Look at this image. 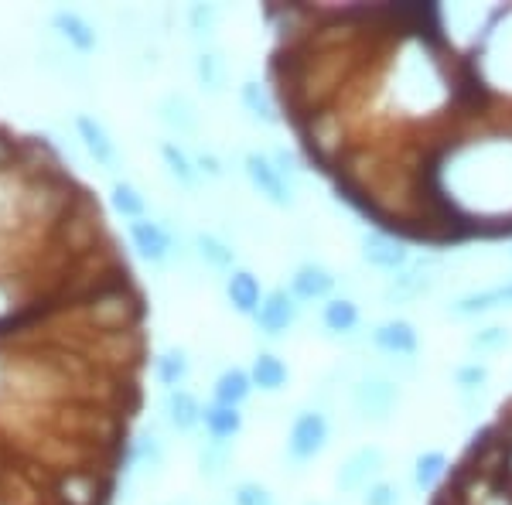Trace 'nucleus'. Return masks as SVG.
<instances>
[{
    "label": "nucleus",
    "mask_w": 512,
    "mask_h": 505,
    "mask_svg": "<svg viewBox=\"0 0 512 505\" xmlns=\"http://www.w3.org/2000/svg\"><path fill=\"white\" fill-rule=\"evenodd\" d=\"M267 86L304 164L373 229L431 250L512 239V52L489 7L458 45L444 4H270Z\"/></svg>",
    "instance_id": "1"
},
{
    "label": "nucleus",
    "mask_w": 512,
    "mask_h": 505,
    "mask_svg": "<svg viewBox=\"0 0 512 505\" xmlns=\"http://www.w3.org/2000/svg\"><path fill=\"white\" fill-rule=\"evenodd\" d=\"M349 403L355 417L366 424H390V417L400 407V379L386 372H366L349 389Z\"/></svg>",
    "instance_id": "2"
},
{
    "label": "nucleus",
    "mask_w": 512,
    "mask_h": 505,
    "mask_svg": "<svg viewBox=\"0 0 512 505\" xmlns=\"http://www.w3.org/2000/svg\"><path fill=\"white\" fill-rule=\"evenodd\" d=\"M332 441V424L321 410H301L287 430V458L294 465H308Z\"/></svg>",
    "instance_id": "3"
},
{
    "label": "nucleus",
    "mask_w": 512,
    "mask_h": 505,
    "mask_svg": "<svg viewBox=\"0 0 512 505\" xmlns=\"http://www.w3.org/2000/svg\"><path fill=\"white\" fill-rule=\"evenodd\" d=\"M383 468H386V451H383V447H379V444H362V447H355L342 465H338L335 488L342 495H362L369 485L379 482Z\"/></svg>",
    "instance_id": "4"
},
{
    "label": "nucleus",
    "mask_w": 512,
    "mask_h": 505,
    "mask_svg": "<svg viewBox=\"0 0 512 505\" xmlns=\"http://www.w3.org/2000/svg\"><path fill=\"white\" fill-rule=\"evenodd\" d=\"M243 171H246V178H250V185L260 192L263 202H270L274 209H291L294 205V185L280 175L270 154L246 151L243 154Z\"/></svg>",
    "instance_id": "5"
},
{
    "label": "nucleus",
    "mask_w": 512,
    "mask_h": 505,
    "mask_svg": "<svg viewBox=\"0 0 512 505\" xmlns=\"http://www.w3.org/2000/svg\"><path fill=\"white\" fill-rule=\"evenodd\" d=\"M437 273H441V256H434V253L420 256V260L410 263L403 273H396V277L386 280L383 301L386 304H410V301H417V297L431 294V287L437 284Z\"/></svg>",
    "instance_id": "6"
},
{
    "label": "nucleus",
    "mask_w": 512,
    "mask_h": 505,
    "mask_svg": "<svg viewBox=\"0 0 512 505\" xmlns=\"http://www.w3.org/2000/svg\"><path fill=\"white\" fill-rule=\"evenodd\" d=\"M359 253H362V260H366L369 267L379 270V273H390V277L403 273V270L410 267V263H414V250H410L403 239L386 236V233H379V229H369V233H362Z\"/></svg>",
    "instance_id": "7"
},
{
    "label": "nucleus",
    "mask_w": 512,
    "mask_h": 505,
    "mask_svg": "<svg viewBox=\"0 0 512 505\" xmlns=\"http://www.w3.org/2000/svg\"><path fill=\"white\" fill-rule=\"evenodd\" d=\"M297 314H301V304L294 301V294L287 287H274V291H267V297H263L253 321L263 338H284L297 325Z\"/></svg>",
    "instance_id": "8"
},
{
    "label": "nucleus",
    "mask_w": 512,
    "mask_h": 505,
    "mask_svg": "<svg viewBox=\"0 0 512 505\" xmlns=\"http://www.w3.org/2000/svg\"><path fill=\"white\" fill-rule=\"evenodd\" d=\"M369 342H373V349L393 355V359H414L420 352V331L407 318H386L369 331Z\"/></svg>",
    "instance_id": "9"
},
{
    "label": "nucleus",
    "mask_w": 512,
    "mask_h": 505,
    "mask_svg": "<svg viewBox=\"0 0 512 505\" xmlns=\"http://www.w3.org/2000/svg\"><path fill=\"white\" fill-rule=\"evenodd\" d=\"M335 284H338V277L325 267V263L308 260V263H301V267L291 273V280H287V291L294 294L297 304H318V301H332Z\"/></svg>",
    "instance_id": "10"
},
{
    "label": "nucleus",
    "mask_w": 512,
    "mask_h": 505,
    "mask_svg": "<svg viewBox=\"0 0 512 505\" xmlns=\"http://www.w3.org/2000/svg\"><path fill=\"white\" fill-rule=\"evenodd\" d=\"M502 308H512V280H502V284H492V287H482V291H468L461 297H454L448 304V314L458 321H472V318H482V314H492V311H502Z\"/></svg>",
    "instance_id": "11"
},
{
    "label": "nucleus",
    "mask_w": 512,
    "mask_h": 505,
    "mask_svg": "<svg viewBox=\"0 0 512 505\" xmlns=\"http://www.w3.org/2000/svg\"><path fill=\"white\" fill-rule=\"evenodd\" d=\"M127 236H130V246H134L147 263H154V267L168 263L171 253H175V236H171L161 222H154L151 215L137 222H127Z\"/></svg>",
    "instance_id": "12"
},
{
    "label": "nucleus",
    "mask_w": 512,
    "mask_h": 505,
    "mask_svg": "<svg viewBox=\"0 0 512 505\" xmlns=\"http://www.w3.org/2000/svg\"><path fill=\"white\" fill-rule=\"evenodd\" d=\"M72 127H76V137L82 140L86 154L96 161V168H103V171H117L120 168L117 140L110 137V130H106L96 117H89V113H76Z\"/></svg>",
    "instance_id": "13"
},
{
    "label": "nucleus",
    "mask_w": 512,
    "mask_h": 505,
    "mask_svg": "<svg viewBox=\"0 0 512 505\" xmlns=\"http://www.w3.org/2000/svg\"><path fill=\"white\" fill-rule=\"evenodd\" d=\"M158 120L164 130H171V134L178 137H198V130H202V117H198V106L188 99L185 93H168L158 103Z\"/></svg>",
    "instance_id": "14"
},
{
    "label": "nucleus",
    "mask_w": 512,
    "mask_h": 505,
    "mask_svg": "<svg viewBox=\"0 0 512 505\" xmlns=\"http://www.w3.org/2000/svg\"><path fill=\"white\" fill-rule=\"evenodd\" d=\"M202 403H198V396L192 389H168V393L161 396V413L164 420H168L171 430H178V434H192V430L202 424Z\"/></svg>",
    "instance_id": "15"
},
{
    "label": "nucleus",
    "mask_w": 512,
    "mask_h": 505,
    "mask_svg": "<svg viewBox=\"0 0 512 505\" xmlns=\"http://www.w3.org/2000/svg\"><path fill=\"white\" fill-rule=\"evenodd\" d=\"M451 465L454 461L448 458V451H441V447H427V451H420L414 458V471H410L414 488L420 495H434L437 488L448 482Z\"/></svg>",
    "instance_id": "16"
},
{
    "label": "nucleus",
    "mask_w": 512,
    "mask_h": 505,
    "mask_svg": "<svg viewBox=\"0 0 512 505\" xmlns=\"http://www.w3.org/2000/svg\"><path fill=\"white\" fill-rule=\"evenodd\" d=\"M239 103H243V110L250 113V120L263 123V127H277V123H284L280 117V106L274 93H270L267 82L260 79H246L243 86H239Z\"/></svg>",
    "instance_id": "17"
},
{
    "label": "nucleus",
    "mask_w": 512,
    "mask_h": 505,
    "mask_svg": "<svg viewBox=\"0 0 512 505\" xmlns=\"http://www.w3.org/2000/svg\"><path fill=\"white\" fill-rule=\"evenodd\" d=\"M226 297L229 304H233L236 314H246V318H253L256 311H260L263 297H267V291L260 287V277H256L253 270H233L226 277Z\"/></svg>",
    "instance_id": "18"
},
{
    "label": "nucleus",
    "mask_w": 512,
    "mask_h": 505,
    "mask_svg": "<svg viewBox=\"0 0 512 505\" xmlns=\"http://www.w3.org/2000/svg\"><path fill=\"white\" fill-rule=\"evenodd\" d=\"M52 28L59 31V38H62L69 48H76L79 55L96 52L99 35H96L93 24H89L86 18H82L79 11H69V7H62V11H55V14H52Z\"/></svg>",
    "instance_id": "19"
},
{
    "label": "nucleus",
    "mask_w": 512,
    "mask_h": 505,
    "mask_svg": "<svg viewBox=\"0 0 512 505\" xmlns=\"http://www.w3.org/2000/svg\"><path fill=\"white\" fill-rule=\"evenodd\" d=\"M195 82L202 86V93H209V96H219L222 89H226L229 62H226V55H222L219 48H212V45L198 48V55H195Z\"/></svg>",
    "instance_id": "20"
},
{
    "label": "nucleus",
    "mask_w": 512,
    "mask_h": 505,
    "mask_svg": "<svg viewBox=\"0 0 512 505\" xmlns=\"http://www.w3.org/2000/svg\"><path fill=\"white\" fill-rule=\"evenodd\" d=\"M253 379H250V369H222L212 383V403H222V407H243L246 400L253 396Z\"/></svg>",
    "instance_id": "21"
},
{
    "label": "nucleus",
    "mask_w": 512,
    "mask_h": 505,
    "mask_svg": "<svg viewBox=\"0 0 512 505\" xmlns=\"http://www.w3.org/2000/svg\"><path fill=\"white\" fill-rule=\"evenodd\" d=\"M168 461V447H164V437L158 430H147L137 441H130V461H127V475H137V471H158Z\"/></svg>",
    "instance_id": "22"
},
{
    "label": "nucleus",
    "mask_w": 512,
    "mask_h": 505,
    "mask_svg": "<svg viewBox=\"0 0 512 505\" xmlns=\"http://www.w3.org/2000/svg\"><path fill=\"white\" fill-rule=\"evenodd\" d=\"M202 424H205L209 441L229 444V441H236V437L243 434V413H239L236 407H222V403H205Z\"/></svg>",
    "instance_id": "23"
},
{
    "label": "nucleus",
    "mask_w": 512,
    "mask_h": 505,
    "mask_svg": "<svg viewBox=\"0 0 512 505\" xmlns=\"http://www.w3.org/2000/svg\"><path fill=\"white\" fill-rule=\"evenodd\" d=\"M158 154H161L164 168H168V175L175 178L181 188L195 192L198 181H202V175H198V168H195V157L188 154L185 147L178 144V140H161V144H158Z\"/></svg>",
    "instance_id": "24"
},
{
    "label": "nucleus",
    "mask_w": 512,
    "mask_h": 505,
    "mask_svg": "<svg viewBox=\"0 0 512 505\" xmlns=\"http://www.w3.org/2000/svg\"><path fill=\"white\" fill-rule=\"evenodd\" d=\"M250 379H253V386L260 389V393H280V389L291 383V369H287V362L280 359V355L260 352L253 359V366H250Z\"/></svg>",
    "instance_id": "25"
},
{
    "label": "nucleus",
    "mask_w": 512,
    "mask_h": 505,
    "mask_svg": "<svg viewBox=\"0 0 512 505\" xmlns=\"http://www.w3.org/2000/svg\"><path fill=\"white\" fill-rule=\"evenodd\" d=\"M362 314H359V304L352 297H332V301L321 304V328L328 335H352L359 328Z\"/></svg>",
    "instance_id": "26"
},
{
    "label": "nucleus",
    "mask_w": 512,
    "mask_h": 505,
    "mask_svg": "<svg viewBox=\"0 0 512 505\" xmlns=\"http://www.w3.org/2000/svg\"><path fill=\"white\" fill-rule=\"evenodd\" d=\"M188 376H192V359H188L185 349H164L154 359V379H158V386H164V393L181 389Z\"/></svg>",
    "instance_id": "27"
},
{
    "label": "nucleus",
    "mask_w": 512,
    "mask_h": 505,
    "mask_svg": "<svg viewBox=\"0 0 512 505\" xmlns=\"http://www.w3.org/2000/svg\"><path fill=\"white\" fill-rule=\"evenodd\" d=\"M195 253L205 267L219 270V273H233L236 267V250L216 233H195Z\"/></svg>",
    "instance_id": "28"
},
{
    "label": "nucleus",
    "mask_w": 512,
    "mask_h": 505,
    "mask_svg": "<svg viewBox=\"0 0 512 505\" xmlns=\"http://www.w3.org/2000/svg\"><path fill=\"white\" fill-rule=\"evenodd\" d=\"M468 352L475 355V359H485V355H499L506 352L512 345V328L509 325H485V328H475L472 335H468Z\"/></svg>",
    "instance_id": "29"
},
{
    "label": "nucleus",
    "mask_w": 512,
    "mask_h": 505,
    "mask_svg": "<svg viewBox=\"0 0 512 505\" xmlns=\"http://www.w3.org/2000/svg\"><path fill=\"white\" fill-rule=\"evenodd\" d=\"M110 202H113V209H117L127 222L147 219V198L140 195V188L130 185V181H113Z\"/></svg>",
    "instance_id": "30"
},
{
    "label": "nucleus",
    "mask_w": 512,
    "mask_h": 505,
    "mask_svg": "<svg viewBox=\"0 0 512 505\" xmlns=\"http://www.w3.org/2000/svg\"><path fill=\"white\" fill-rule=\"evenodd\" d=\"M229 468H233V451H229V444L209 441L198 451V471H202V478H209V482L222 478Z\"/></svg>",
    "instance_id": "31"
},
{
    "label": "nucleus",
    "mask_w": 512,
    "mask_h": 505,
    "mask_svg": "<svg viewBox=\"0 0 512 505\" xmlns=\"http://www.w3.org/2000/svg\"><path fill=\"white\" fill-rule=\"evenodd\" d=\"M489 379H492V369L485 366L482 359L461 362V366L454 369V386H458L461 396H478L485 386H489Z\"/></svg>",
    "instance_id": "32"
},
{
    "label": "nucleus",
    "mask_w": 512,
    "mask_h": 505,
    "mask_svg": "<svg viewBox=\"0 0 512 505\" xmlns=\"http://www.w3.org/2000/svg\"><path fill=\"white\" fill-rule=\"evenodd\" d=\"M185 18H188V31H192L198 41H209L212 35H216L222 11L216 4H192Z\"/></svg>",
    "instance_id": "33"
},
{
    "label": "nucleus",
    "mask_w": 512,
    "mask_h": 505,
    "mask_svg": "<svg viewBox=\"0 0 512 505\" xmlns=\"http://www.w3.org/2000/svg\"><path fill=\"white\" fill-rule=\"evenodd\" d=\"M403 502V488L400 482H390V478H379L359 495V505H400Z\"/></svg>",
    "instance_id": "34"
},
{
    "label": "nucleus",
    "mask_w": 512,
    "mask_h": 505,
    "mask_svg": "<svg viewBox=\"0 0 512 505\" xmlns=\"http://www.w3.org/2000/svg\"><path fill=\"white\" fill-rule=\"evenodd\" d=\"M233 505H277V499L267 485L250 482V478H246V482H239L233 488Z\"/></svg>",
    "instance_id": "35"
},
{
    "label": "nucleus",
    "mask_w": 512,
    "mask_h": 505,
    "mask_svg": "<svg viewBox=\"0 0 512 505\" xmlns=\"http://www.w3.org/2000/svg\"><path fill=\"white\" fill-rule=\"evenodd\" d=\"M270 157H274L277 171H280V175H284L287 181H291V185H297V178H301V175H304V168H308V164H304L294 151H287V147H277V151L270 154Z\"/></svg>",
    "instance_id": "36"
},
{
    "label": "nucleus",
    "mask_w": 512,
    "mask_h": 505,
    "mask_svg": "<svg viewBox=\"0 0 512 505\" xmlns=\"http://www.w3.org/2000/svg\"><path fill=\"white\" fill-rule=\"evenodd\" d=\"M195 168H198V175L202 178H222L226 175V168H222V161L212 151H202V154H195Z\"/></svg>",
    "instance_id": "37"
},
{
    "label": "nucleus",
    "mask_w": 512,
    "mask_h": 505,
    "mask_svg": "<svg viewBox=\"0 0 512 505\" xmlns=\"http://www.w3.org/2000/svg\"><path fill=\"white\" fill-rule=\"evenodd\" d=\"M304 505H332V502H304Z\"/></svg>",
    "instance_id": "38"
}]
</instances>
